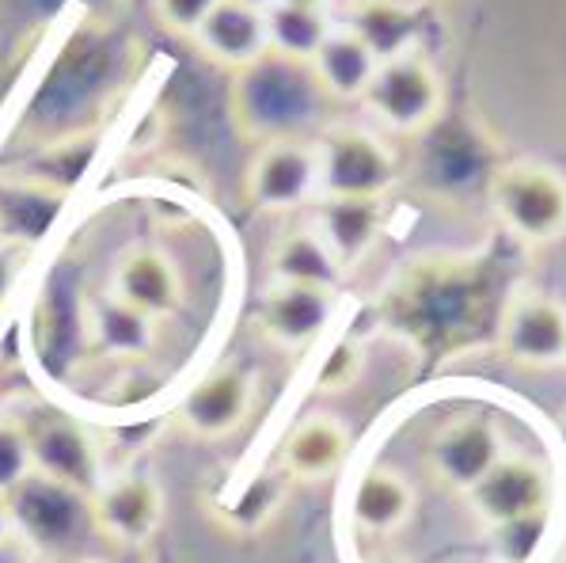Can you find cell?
<instances>
[{
  "label": "cell",
  "instance_id": "1",
  "mask_svg": "<svg viewBox=\"0 0 566 563\" xmlns=\"http://www.w3.org/2000/svg\"><path fill=\"white\" fill-rule=\"evenodd\" d=\"M319 100H327V92L319 88L312 65L290 62L274 50L243 69V81L237 88L243 129L263 134L270 142H282V137H293V129L308 126L319 111Z\"/></svg>",
  "mask_w": 566,
  "mask_h": 563
},
{
  "label": "cell",
  "instance_id": "2",
  "mask_svg": "<svg viewBox=\"0 0 566 563\" xmlns=\"http://www.w3.org/2000/svg\"><path fill=\"white\" fill-rule=\"evenodd\" d=\"M491 206L525 244H552L566 237V176L547 164H506L491 179Z\"/></svg>",
  "mask_w": 566,
  "mask_h": 563
},
{
  "label": "cell",
  "instance_id": "3",
  "mask_svg": "<svg viewBox=\"0 0 566 563\" xmlns=\"http://www.w3.org/2000/svg\"><path fill=\"white\" fill-rule=\"evenodd\" d=\"M8 514H12V533L34 544L39 556H76L73 544L81 541L84 525L95 530L92 499L39 472H31L8 496Z\"/></svg>",
  "mask_w": 566,
  "mask_h": 563
},
{
  "label": "cell",
  "instance_id": "4",
  "mask_svg": "<svg viewBox=\"0 0 566 563\" xmlns=\"http://www.w3.org/2000/svg\"><path fill=\"white\" fill-rule=\"evenodd\" d=\"M319 149V195L327 198H385L396 187V153L361 126H335Z\"/></svg>",
  "mask_w": 566,
  "mask_h": 563
},
{
  "label": "cell",
  "instance_id": "5",
  "mask_svg": "<svg viewBox=\"0 0 566 563\" xmlns=\"http://www.w3.org/2000/svg\"><path fill=\"white\" fill-rule=\"evenodd\" d=\"M441 95L446 92H441L438 73H433V65L422 54H399L380 62L361 103L388 129L415 134V129H426L438 118Z\"/></svg>",
  "mask_w": 566,
  "mask_h": 563
},
{
  "label": "cell",
  "instance_id": "6",
  "mask_svg": "<svg viewBox=\"0 0 566 563\" xmlns=\"http://www.w3.org/2000/svg\"><path fill=\"white\" fill-rule=\"evenodd\" d=\"M319 195V149L297 137L266 142L263 153L248 168V198L251 206L270 213L297 210Z\"/></svg>",
  "mask_w": 566,
  "mask_h": 563
},
{
  "label": "cell",
  "instance_id": "7",
  "mask_svg": "<svg viewBox=\"0 0 566 563\" xmlns=\"http://www.w3.org/2000/svg\"><path fill=\"white\" fill-rule=\"evenodd\" d=\"M502 457H506L502 430L494 427L491 415L452 419L449 427H441L430 438V449H426V461H430V472L438 476V483H446L452 491H464V496Z\"/></svg>",
  "mask_w": 566,
  "mask_h": 563
},
{
  "label": "cell",
  "instance_id": "8",
  "mask_svg": "<svg viewBox=\"0 0 566 563\" xmlns=\"http://www.w3.org/2000/svg\"><path fill=\"white\" fill-rule=\"evenodd\" d=\"M31 438V461L34 472L46 476L54 483L81 491V496H95L103 488V457L99 446L81 423L73 419H42L39 427L28 430Z\"/></svg>",
  "mask_w": 566,
  "mask_h": 563
},
{
  "label": "cell",
  "instance_id": "9",
  "mask_svg": "<svg viewBox=\"0 0 566 563\" xmlns=\"http://www.w3.org/2000/svg\"><path fill=\"white\" fill-rule=\"evenodd\" d=\"M502 346L517 366H559L566 362V309L547 293H517L502 313Z\"/></svg>",
  "mask_w": 566,
  "mask_h": 563
},
{
  "label": "cell",
  "instance_id": "10",
  "mask_svg": "<svg viewBox=\"0 0 566 563\" xmlns=\"http://www.w3.org/2000/svg\"><path fill=\"white\" fill-rule=\"evenodd\" d=\"M251 404H255V377L243 366H217L190 385L179 404V419L195 438H229L243 427Z\"/></svg>",
  "mask_w": 566,
  "mask_h": 563
},
{
  "label": "cell",
  "instance_id": "11",
  "mask_svg": "<svg viewBox=\"0 0 566 563\" xmlns=\"http://www.w3.org/2000/svg\"><path fill=\"white\" fill-rule=\"evenodd\" d=\"M468 502L486 525L552 510V476L528 457H502L483 480L468 491Z\"/></svg>",
  "mask_w": 566,
  "mask_h": 563
},
{
  "label": "cell",
  "instance_id": "12",
  "mask_svg": "<svg viewBox=\"0 0 566 563\" xmlns=\"http://www.w3.org/2000/svg\"><path fill=\"white\" fill-rule=\"evenodd\" d=\"M95 530L118 544H145L153 541L164 522V496L156 480L142 472H126L115 480H103L92 496Z\"/></svg>",
  "mask_w": 566,
  "mask_h": 563
},
{
  "label": "cell",
  "instance_id": "13",
  "mask_svg": "<svg viewBox=\"0 0 566 563\" xmlns=\"http://www.w3.org/2000/svg\"><path fill=\"white\" fill-rule=\"evenodd\" d=\"M331 316H335V293L316 285L270 282L259 301V327L277 346H308L324 335Z\"/></svg>",
  "mask_w": 566,
  "mask_h": 563
},
{
  "label": "cell",
  "instance_id": "14",
  "mask_svg": "<svg viewBox=\"0 0 566 563\" xmlns=\"http://www.w3.org/2000/svg\"><path fill=\"white\" fill-rule=\"evenodd\" d=\"M111 293L126 301V305L142 309V313L153 316V320L176 316L179 305H182L179 267L171 263L160 248H149V244L129 248L115 267Z\"/></svg>",
  "mask_w": 566,
  "mask_h": 563
},
{
  "label": "cell",
  "instance_id": "15",
  "mask_svg": "<svg viewBox=\"0 0 566 563\" xmlns=\"http://www.w3.org/2000/svg\"><path fill=\"white\" fill-rule=\"evenodd\" d=\"M195 39L217 65H229V69L255 65L259 58L270 54L266 8L217 0V8L202 20V28L195 31Z\"/></svg>",
  "mask_w": 566,
  "mask_h": 563
},
{
  "label": "cell",
  "instance_id": "16",
  "mask_svg": "<svg viewBox=\"0 0 566 563\" xmlns=\"http://www.w3.org/2000/svg\"><path fill=\"white\" fill-rule=\"evenodd\" d=\"M316 232L327 240L343 271L358 267L385 232V198H327L319 202Z\"/></svg>",
  "mask_w": 566,
  "mask_h": 563
},
{
  "label": "cell",
  "instance_id": "17",
  "mask_svg": "<svg viewBox=\"0 0 566 563\" xmlns=\"http://www.w3.org/2000/svg\"><path fill=\"white\" fill-rule=\"evenodd\" d=\"M346 453H350V430L335 415H308L282 441L277 465L290 472V480L316 483L343 469Z\"/></svg>",
  "mask_w": 566,
  "mask_h": 563
},
{
  "label": "cell",
  "instance_id": "18",
  "mask_svg": "<svg viewBox=\"0 0 566 563\" xmlns=\"http://www.w3.org/2000/svg\"><path fill=\"white\" fill-rule=\"evenodd\" d=\"M415 507H418L415 488L396 469H385V465L365 469L350 499L354 525L373 536H388V533L403 530V525L411 522Z\"/></svg>",
  "mask_w": 566,
  "mask_h": 563
},
{
  "label": "cell",
  "instance_id": "19",
  "mask_svg": "<svg viewBox=\"0 0 566 563\" xmlns=\"http://www.w3.org/2000/svg\"><path fill=\"white\" fill-rule=\"evenodd\" d=\"M377 69L380 58L350 28L331 31L319 54L312 58V73H316L319 88L327 92V100H365Z\"/></svg>",
  "mask_w": 566,
  "mask_h": 563
},
{
  "label": "cell",
  "instance_id": "20",
  "mask_svg": "<svg viewBox=\"0 0 566 563\" xmlns=\"http://www.w3.org/2000/svg\"><path fill=\"white\" fill-rule=\"evenodd\" d=\"M270 274H274V282L316 285V290L335 293L346 271L312 225V229H293L277 240L274 251H270Z\"/></svg>",
  "mask_w": 566,
  "mask_h": 563
},
{
  "label": "cell",
  "instance_id": "21",
  "mask_svg": "<svg viewBox=\"0 0 566 563\" xmlns=\"http://www.w3.org/2000/svg\"><path fill=\"white\" fill-rule=\"evenodd\" d=\"M88 324L95 346L111 358H145L156 346V320L126 305L115 293H103L92 301Z\"/></svg>",
  "mask_w": 566,
  "mask_h": 563
},
{
  "label": "cell",
  "instance_id": "22",
  "mask_svg": "<svg viewBox=\"0 0 566 563\" xmlns=\"http://www.w3.org/2000/svg\"><path fill=\"white\" fill-rule=\"evenodd\" d=\"M354 34H361L365 46L388 62L399 54H415V39H418V12L403 0H358L346 23Z\"/></svg>",
  "mask_w": 566,
  "mask_h": 563
},
{
  "label": "cell",
  "instance_id": "23",
  "mask_svg": "<svg viewBox=\"0 0 566 563\" xmlns=\"http://www.w3.org/2000/svg\"><path fill=\"white\" fill-rule=\"evenodd\" d=\"M266 28H270V50L290 62L312 65L327 34L335 23L327 20L324 4H270L266 8Z\"/></svg>",
  "mask_w": 566,
  "mask_h": 563
},
{
  "label": "cell",
  "instance_id": "24",
  "mask_svg": "<svg viewBox=\"0 0 566 563\" xmlns=\"http://www.w3.org/2000/svg\"><path fill=\"white\" fill-rule=\"evenodd\" d=\"M290 472L282 469V465H274V469L251 476V483L240 491L237 499H232V507L224 510V522L232 525L237 533H259L270 518L282 510L285 496H290Z\"/></svg>",
  "mask_w": 566,
  "mask_h": 563
},
{
  "label": "cell",
  "instance_id": "25",
  "mask_svg": "<svg viewBox=\"0 0 566 563\" xmlns=\"http://www.w3.org/2000/svg\"><path fill=\"white\" fill-rule=\"evenodd\" d=\"M547 530H552V510L528 518H513V522L491 525V552L494 563H533L536 552L544 549Z\"/></svg>",
  "mask_w": 566,
  "mask_h": 563
},
{
  "label": "cell",
  "instance_id": "26",
  "mask_svg": "<svg viewBox=\"0 0 566 563\" xmlns=\"http://www.w3.org/2000/svg\"><path fill=\"white\" fill-rule=\"evenodd\" d=\"M34 472L28 427L12 419H0V496H12L23 480Z\"/></svg>",
  "mask_w": 566,
  "mask_h": 563
},
{
  "label": "cell",
  "instance_id": "27",
  "mask_svg": "<svg viewBox=\"0 0 566 563\" xmlns=\"http://www.w3.org/2000/svg\"><path fill=\"white\" fill-rule=\"evenodd\" d=\"M361 366H365L361 346L354 343V340H338V343L327 351L324 366H319L316 385L324 388V393H343V388H350L354 380H358Z\"/></svg>",
  "mask_w": 566,
  "mask_h": 563
},
{
  "label": "cell",
  "instance_id": "28",
  "mask_svg": "<svg viewBox=\"0 0 566 563\" xmlns=\"http://www.w3.org/2000/svg\"><path fill=\"white\" fill-rule=\"evenodd\" d=\"M213 8H217V0H156L160 20L179 34H195Z\"/></svg>",
  "mask_w": 566,
  "mask_h": 563
},
{
  "label": "cell",
  "instance_id": "29",
  "mask_svg": "<svg viewBox=\"0 0 566 563\" xmlns=\"http://www.w3.org/2000/svg\"><path fill=\"white\" fill-rule=\"evenodd\" d=\"M23 267V244H12V240H0V301L8 298V290L15 285V274Z\"/></svg>",
  "mask_w": 566,
  "mask_h": 563
},
{
  "label": "cell",
  "instance_id": "30",
  "mask_svg": "<svg viewBox=\"0 0 566 563\" xmlns=\"http://www.w3.org/2000/svg\"><path fill=\"white\" fill-rule=\"evenodd\" d=\"M8 536H15L12 533V514H8V499L0 496V544H4Z\"/></svg>",
  "mask_w": 566,
  "mask_h": 563
},
{
  "label": "cell",
  "instance_id": "31",
  "mask_svg": "<svg viewBox=\"0 0 566 563\" xmlns=\"http://www.w3.org/2000/svg\"><path fill=\"white\" fill-rule=\"evenodd\" d=\"M365 563H415V560H407V556H399V552H373Z\"/></svg>",
  "mask_w": 566,
  "mask_h": 563
},
{
  "label": "cell",
  "instance_id": "32",
  "mask_svg": "<svg viewBox=\"0 0 566 563\" xmlns=\"http://www.w3.org/2000/svg\"><path fill=\"white\" fill-rule=\"evenodd\" d=\"M34 563H84L81 556H39Z\"/></svg>",
  "mask_w": 566,
  "mask_h": 563
},
{
  "label": "cell",
  "instance_id": "33",
  "mask_svg": "<svg viewBox=\"0 0 566 563\" xmlns=\"http://www.w3.org/2000/svg\"><path fill=\"white\" fill-rule=\"evenodd\" d=\"M232 4H251V8H270L274 0H232Z\"/></svg>",
  "mask_w": 566,
  "mask_h": 563
},
{
  "label": "cell",
  "instance_id": "34",
  "mask_svg": "<svg viewBox=\"0 0 566 563\" xmlns=\"http://www.w3.org/2000/svg\"><path fill=\"white\" fill-rule=\"evenodd\" d=\"M274 4H324V0H274Z\"/></svg>",
  "mask_w": 566,
  "mask_h": 563
},
{
  "label": "cell",
  "instance_id": "35",
  "mask_svg": "<svg viewBox=\"0 0 566 563\" xmlns=\"http://www.w3.org/2000/svg\"><path fill=\"white\" fill-rule=\"evenodd\" d=\"M559 435H563V446H566V415H563V423H559Z\"/></svg>",
  "mask_w": 566,
  "mask_h": 563
}]
</instances>
